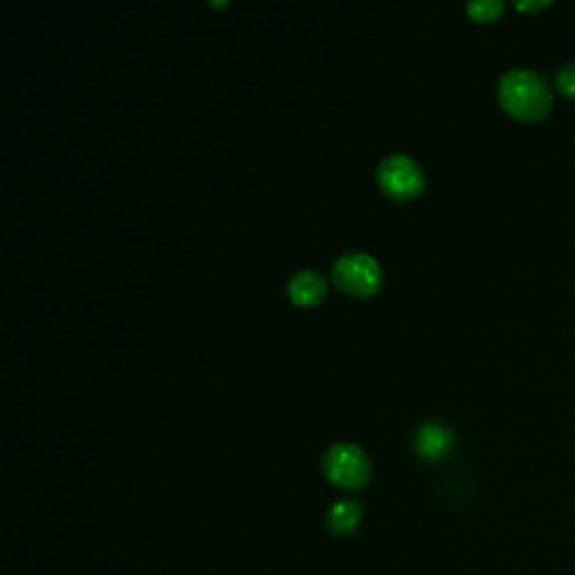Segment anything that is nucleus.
<instances>
[{
    "label": "nucleus",
    "mask_w": 575,
    "mask_h": 575,
    "mask_svg": "<svg viewBox=\"0 0 575 575\" xmlns=\"http://www.w3.org/2000/svg\"><path fill=\"white\" fill-rule=\"evenodd\" d=\"M497 99L506 113L524 122H537L549 115L553 93L547 79L535 70L513 68L497 82Z\"/></svg>",
    "instance_id": "nucleus-1"
},
{
    "label": "nucleus",
    "mask_w": 575,
    "mask_h": 575,
    "mask_svg": "<svg viewBox=\"0 0 575 575\" xmlns=\"http://www.w3.org/2000/svg\"><path fill=\"white\" fill-rule=\"evenodd\" d=\"M555 88H558L562 95L575 99V63H566V65H562V68L558 70V75H555Z\"/></svg>",
    "instance_id": "nucleus-9"
},
{
    "label": "nucleus",
    "mask_w": 575,
    "mask_h": 575,
    "mask_svg": "<svg viewBox=\"0 0 575 575\" xmlns=\"http://www.w3.org/2000/svg\"><path fill=\"white\" fill-rule=\"evenodd\" d=\"M517 10H524V12H537V10H545L549 8L551 3L549 0H530V3H526V0H519V3H515Z\"/></svg>",
    "instance_id": "nucleus-10"
},
{
    "label": "nucleus",
    "mask_w": 575,
    "mask_h": 575,
    "mask_svg": "<svg viewBox=\"0 0 575 575\" xmlns=\"http://www.w3.org/2000/svg\"><path fill=\"white\" fill-rule=\"evenodd\" d=\"M321 467L331 484L346 490L365 488L371 479V461L367 452L351 443L333 445L327 454H323Z\"/></svg>",
    "instance_id": "nucleus-2"
},
{
    "label": "nucleus",
    "mask_w": 575,
    "mask_h": 575,
    "mask_svg": "<svg viewBox=\"0 0 575 575\" xmlns=\"http://www.w3.org/2000/svg\"><path fill=\"white\" fill-rule=\"evenodd\" d=\"M503 0H473V3H467V14H470L475 21L479 23H490L497 21L503 14Z\"/></svg>",
    "instance_id": "nucleus-8"
},
{
    "label": "nucleus",
    "mask_w": 575,
    "mask_h": 575,
    "mask_svg": "<svg viewBox=\"0 0 575 575\" xmlns=\"http://www.w3.org/2000/svg\"><path fill=\"white\" fill-rule=\"evenodd\" d=\"M288 295L297 306H317L327 297V279L315 270H302L288 281Z\"/></svg>",
    "instance_id": "nucleus-6"
},
{
    "label": "nucleus",
    "mask_w": 575,
    "mask_h": 575,
    "mask_svg": "<svg viewBox=\"0 0 575 575\" xmlns=\"http://www.w3.org/2000/svg\"><path fill=\"white\" fill-rule=\"evenodd\" d=\"M452 445H454L452 429L435 420L423 423L414 435V450L418 456L427 461L443 458L452 450Z\"/></svg>",
    "instance_id": "nucleus-5"
},
{
    "label": "nucleus",
    "mask_w": 575,
    "mask_h": 575,
    "mask_svg": "<svg viewBox=\"0 0 575 575\" xmlns=\"http://www.w3.org/2000/svg\"><path fill=\"white\" fill-rule=\"evenodd\" d=\"M359 522H363V503L355 501V499H342V501L333 503L329 515H327V524L335 535L355 533Z\"/></svg>",
    "instance_id": "nucleus-7"
},
{
    "label": "nucleus",
    "mask_w": 575,
    "mask_h": 575,
    "mask_svg": "<svg viewBox=\"0 0 575 575\" xmlns=\"http://www.w3.org/2000/svg\"><path fill=\"white\" fill-rule=\"evenodd\" d=\"M331 277L340 291L353 297H371L382 285L380 264L365 252H348L333 264Z\"/></svg>",
    "instance_id": "nucleus-4"
},
{
    "label": "nucleus",
    "mask_w": 575,
    "mask_h": 575,
    "mask_svg": "<svg viewBox=\"0 0 575 575\" xmlns=\"http://www.w3.org/2000/svg\"><path fill=\"white\" fill-rule=\"evenodd\" d=\"M376 183L391 200H412L425 189V175L418 162L409 156L391 154L378 164Z\"/></svg>",
    "instance_id": "nucleus-3"
}]
</instances>
